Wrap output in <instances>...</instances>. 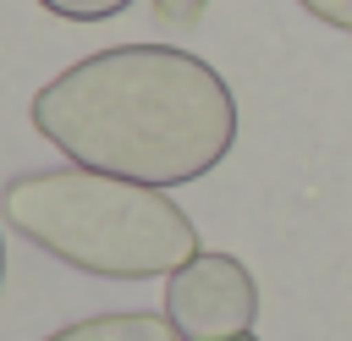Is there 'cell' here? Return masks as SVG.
Returning a JSON list of instances; mask_svg holds the SVG:
<instances>
[{"mask_svg":"<svg viewBox=\"0 0 352 341\" xmlns=\"http://www.w3.org/2000/svg\"><path fill=\"white\" fill-rule=\"evenodd\" d=\"M28 116L72 165L143 187L198 182L236 143L231 82L176 44H116L82 55L33 94Z\"/></svg>","mask_w":352,"mask_h":341,"instance_id":"6da1fadb","label":"cell"},{"mask_svg":"<svg viewBox=\"0 0 352 341\" xmlns=\"http://www.w3.org/2000/svg\"><path fill=\"white\" fill-rule=\"evenodd\" d=\"M0 220L38 253L104 280H154L198 253V226L165 187L82 165L11 176L0 187Z\"/></svg>","mask_w":352,"mask_h":341,"instance_id":"7a4b0ae2","label":"cell"},{"mask_svg":"<svg viewBox=\"0 0 352 341\" xmlns=\"http://www.w3.org/2000/svg\"><path fill=\"white\" fill-rule=\"evenodd\" d=\"M165 319L182 341H242L258 319L253 270L236 253L198 248L182 270L165 275Z\"/></svg>","mask_w":352,"mask_h":341,"instance_id":"3957f363","label":"cell"},{"mask_svg":"<svg viewBox=\"0 0 352 341\" xmlns=\"http://www.w3.org/2000/svg\"><path fill=\"white\" fill-rule=\"evenodd\" d=\"M44 341H182V336L170 330L165 314L132 308V314H94V319H77V324H66V330H55V336H44Z\"/></svg>","mask_w":352,"mask_h":341,"instance_id":"277c9868","label":"cell"},{"mask_svg":"<svg viewBox=\"0 0 352 341\" xmlns=\"http://www.w3.org/2000/svg\"><path fill=\"white\" fill-rule=\"evenodd\" d=\"M50 16H60V22H110V16H121L132 0H38Z\"/></svg>","mask_w":352,"mask_h":341,"instance_id":"5b68a950","label":"cell"},{"mask_svg":"<svg viewBox=\"0 0 352 341\" xmlns=\"http://www.w3.org/2000/svg\"><path fill=\"white\" fill-rule=\"evenodd\" d=\"M314 22H324V28H336V33H352V0H297Z\"/></svg>","mask_w":352,"mask_h":341,"instance_id":"8992f818","label":"cell"},{"mask_svg":"<svg viewBox=\"0 0 352 341\" xmlns=\"http://www.w3.org/2000/svg\"><path fill=\"white\" fill-rule=\"evenodd\" d=\"M204 6H209V0H154V16L170 22V28H192V22L204 16Z\"/></svg>","mask_w":352,"mask_h":341,"instance_id":"52a82bcc","label":"cell"},{"mask_svg":"<svg viewBox=\"0 0 352 341\" xmlns=\"http://www.w3.org/2000/svg\"><path fill=\"white\" fill-rule=\"evenodd\" d=\"M0 286H6V242H0Z\"/></svg>","mask_w":352,"mask_h":341,"instance_id":"ba28073f","label":"cell"},{"mask_svg":"<svg viewBox=\"0 0 352 341\" xmlns=\"http://www.w3.org/2000/svg\"><path fill=\"white\" fill-rule=\"evenodd\" d=\"M242 341H258V336H242Z\"/></svg>","mask_w":352,"mask_h":341,"instance_id":"9c48e42d","label":"cell"}]
</instances>
